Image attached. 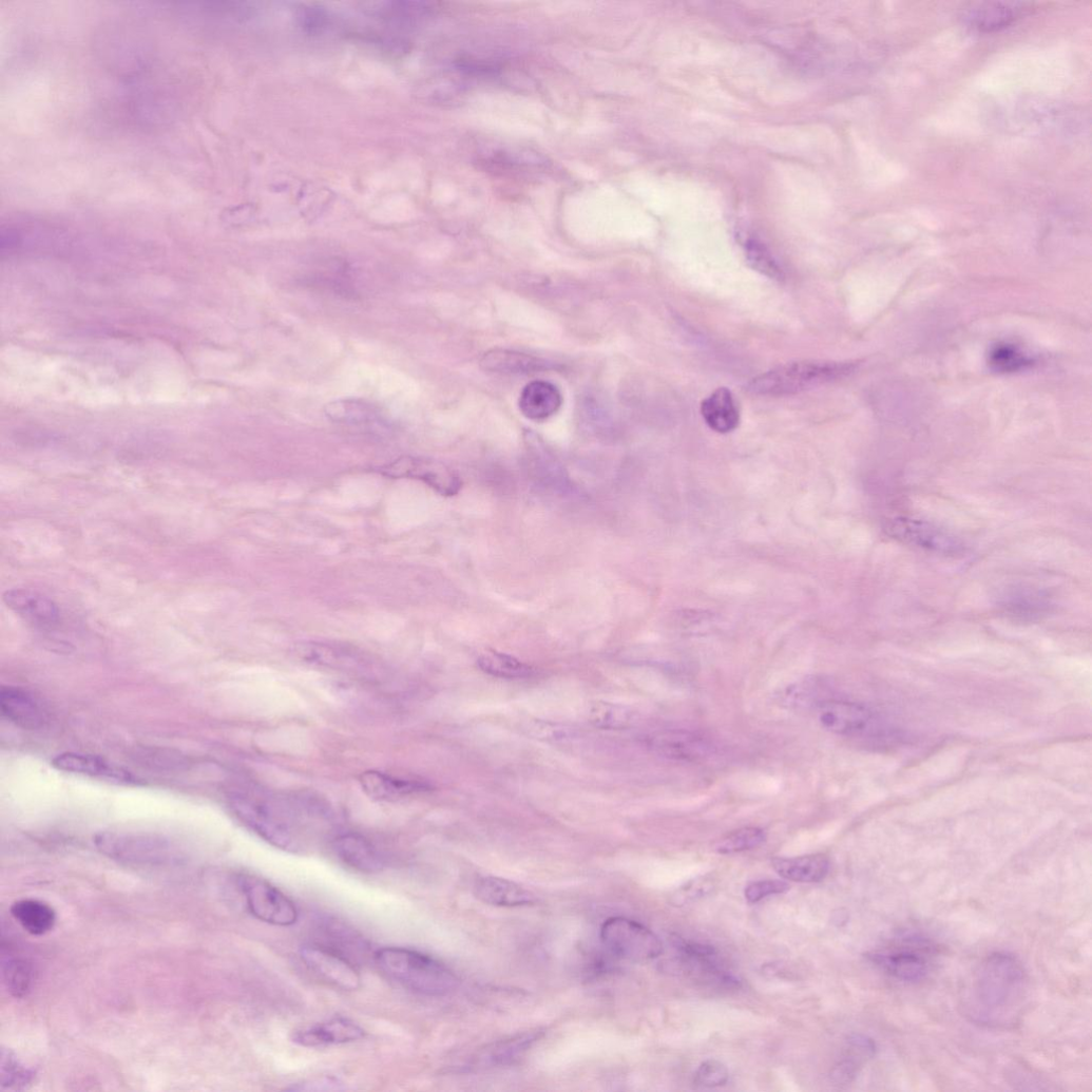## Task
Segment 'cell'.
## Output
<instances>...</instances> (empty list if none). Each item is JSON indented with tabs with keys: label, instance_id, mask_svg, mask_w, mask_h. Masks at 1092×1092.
Listing matches in <instances>:
<instances>
[{
	"label": "cell",
	"instance_id": "cell-13",
	"mask_svg": "<svg viewBox=\"0 0 1092 1092\" xmlns=\"http://www.w3.org/2000/svg\"><path fill=\"white\" fill-rule=\"evenodd\" d=\"M53 767L60 771L88 775L121 784H136L138 779L126 768L98 755L64 752L52 761Z\"/></svg>",
	"mask_w": 1092,
	"mask_h": 1092
},
{
	"label": "cell",
	"instance_id": "cell-26",
	"mask_svg": "<svg viewBox=\"0 0 1092 1092\" xmlns=\"http://www.w3.org/2000/svg\"><path fill=\"white\" fill-rule=\"evenodd\" d=\"M295 652L307 663L336 669L358 670L365 662L355 651L325 644H303L296 647Z\"/></svg>",
	"mask_w": 1092,
	"mask_h": 1092
},
{
	"label": "cell",
	"instance_id": "cell-20",
	"mask_svg": "<svg viewBox=\"0 0 1092 1092\" xmlns=\"http://www.w3.org/2000/svg\"><path fill=\"white\" fill-rule=\"evenodd\" d=\"M332 846L338 858L358 871L375 874L384 868V859L378 848L361 835H341Z\"/></svg>",
	"mask_w": 1092,
	"mask_h": 1092
},
{
	"label": "cell",
	"instance_id": "cell-8",
	"mask_svg": "<svg viewBox=\"0 0 1092 1092\" xmlns=\"http://www.w3.org/2000/svg\"><path fill=\"white\" fill-rule=\"evenodd\" d=\"M817 711L822 727L838 735L883 740L886 734L890 733L885 724L873 711L861 705L827 701L819 703Z\"/></svg>",
	"mask_w": 1092,
	"mask_h": 1092
},
{
	"label": "cell",
	"instance_id": "cell-33",
	"mask_svg": "<svg viewBox=\"0 0 1092 1092\" xmlns=\"http://www.w3.org/2000/svg\"><path fill=\"white\" fill-rule=\"evenodd\" d=\"M633 719L634 714L629 708L611 703H595L589 712L591 724L605 730L627 729L631 726Z\"/></svg>",
	"mask_w": 1092,
	"mask_h": 1092
},
{
	"label": "cell",
	"instance_id": "cell-28",
	"mask_svg": "<svg viewBox=\"0 0 1092 1092\" xmlns=\"http://www.w3.org/2000/svg\"><path fill=\"white\" fill-rule=\"evenodd\" d=\"M539 1031L515 1035L488 1047L481 1060L490 1066H509L522 1058L526 1052L541 1038Z\"/></svg>",
	"mask_w": 1092,
	"mask_h": 1092
},
{
	"label": "cell",
	"instance_id": "cell-22",
	"mask_svg": "<svg viewBox=\"0 0 1092 1092\" xmlns=\"http://www.w3.org/2000/svg\"><path fill=\"white\" fill-rule=\"evenodd\" d=\"M2 976L3 983L13 997L22 999L30 994L34 983L33 966L4 937L2 941Z\"/></svg>",
	"mask_w": 1092,
	"mask_h": 1092
},
{
	"label": "cell",
	"instance_id": "cell-12",
	"mask_svg": "<svg viewBox=\"0 0 1092 1092\" xmlns=\"http://www.w3.org/2000/svg\"><path fill=\"white\" fill-rule=\"evenodd\" d=\"M301 956L311 971L336 986L345 991L360 988L361 977L353 962L340 953L322 944H308L302 947Z\"/></svg>",
	"mask_w": 1092,
	"mask_h": 1092
},
{
	"label": "cell",
	"instance_id": "cell-15",
	"mask_svg": "<svg viewBox=\"0 0 1092 1092\" xmlns=\"http://www.w3.org/2000/svg\"><path fill=\"white\" fill-rule=\"evenodd\" d=\"M649 746L658 754L677 762H700L712 753L708 739L688 731H666L649 739Z\"/></svg>",
	"mask_w": 1092,
	"mask_h": 1092
},
{
	"label": "cell",
	"instance_id": "cell-27",
	"mask_svg": "<svg viewBox=\"0 0 1092 1092\" xmlns=\"http://www.w3.org/2000/svg\"><path fill=\"white\" fill-rule=\"evenodd\" d=\"M13 918L21 927L33 936H44L55 927L57 916L55 911L46 903L24 899L17 901L12 906Z\"/></svg>",
	"mask_w": 1092,
	"mask_h": 1092
},
{
	"label": "cell",
	"instance_id": "cell-30",
	"mask_svg": "<svg viewBox=\"0 0 1092 1092\" xmlns=\"http://www.w3.org/2000/svg\"><path fill=\"white\" fill-rule=\"evenodd\" d=\"M481 671L502 678H524L533 674V668L515 656L488 650L477 659Z\"/></svg>",
	"mask_w": 1092,
	"mask_h": 1092
},
{
	"label": "cell",
	"instance_id": "cell-4",
	"mask_svg": "<svg viewBox=\"0 0 1092 1092\" xmlns=\"http://www.w3.org/2000/svg\"><path fill=\"white\" fill-rule=\"evenodd\" d=\"M96 848L110 859L133 867L161 868L179 863L183 854L171 840L149 832H101Z\"/></svg>",
	"mask_w": 1092,
	"mask_h": 1092
},
{
	"label": "cell",
	"instance_id": "cell-3",
	"mask_svg": "<svg viewBox=\"0 0 1092 1092\" xmlns=\"http://www.w3.org/2000/svg\"><path fill=\"white\" fill-rule=\"evenodd\" d=\"M373 959L386 976L422 996L445 997L459 984L451 969L418 951L384 947L373 954Z\"/></svg>",
	"mask_w": 1092,
	"mask_h": 1092
},
{
	"label": "cell",
	"instance_id": "cell-1",
	"mask_svg": "<svg viewBox=\"0 0 1092 1092\" xmlns=\"http://www.w3.org/2000/svg\"><path fill=\"white\" fill-rule=\"evenodd\" d=\"M1030 996V977L1014 955L996 952L973 970L963 990L962 1009L974 1023L992 1028L1015 1027Z\"/></svg>",
	"mask_w": 1092,
	"mask_h": 1092
},
{
	"label": "cell",
	"instance_id": "cell-40",
	"mask_svg": "<svg viewBox=\"0 0 1092 1092\" xmlns=\"http://www.w3.org/2000/svg\"><path fill=\"white\" fill-rule=\"evenodd\" d=\"M345 1089L343 1083L331 1077L312 1079L287 1088L289 1091H341Z\"/></svg>",
	"mask_w": 1092,
	"mask_h": 1092
},
{
	"label": "cell",
	"instance_id": "cell-19",
	"mask_svg": "<svg viewBox=\"0 0 1092 1092\" xmlns=\"http://www.w3.org/2000/svg\"><path fill=\"white\" fill-rule=\"evenodd\" d=\"M476 898L495 907H524L537 903L534 893L509 879L484 876L474 886Z\"/></svg>",
	"mask_w": 1092,
	"mask_h": 1092
},
{
	"label": "cell",
	"instance_id": "cell-16",
	"mask_svg": "<svg viewBox=\"0 0 1092 1092\" xmlns=\"http://www.w3.org/2000/svg\"><path fill=\"white\" fill-rule=\"evenodd\" d=\"M0 710L8 721L26 730L41 729L47 723L42 704L34 694L19 687L0 690Z\"/></svg>",
	"mask_w": 1092,
	"mask_h": 1092
},
{
	"label": "cell",
	"instance_id": "cell-41",
	"mask_svg": "<svg viewBox=\"0 0 1092 1092\" xmlns=\"http://www.w3.org/2000/svg\"><path fill=\"white\" fill-rule=\"evenodd\" d=\"M530 730L536 737L547 740H561L568 736L569 730L564 729L559 725L549 724L544 722L535 723Z\"/></svg>",
	"mask_w": 1092,
	"mask_h": 1092
},
{
	"label": "cell",
	"instance_id": "cell-2",
	"mask_svg": "<svg viewBox=\"0 0 1092 1092\" xmlns=\"http://www.w3.org/2000/svg\"><path fill=\"white\" fill-rule=\"evenodd\" d=\"M230 807L236 818L264 841L279 849L296 852L303 848L302 821L307 817L304 811L317 805H293L279 799L236 792L230 798Z\"/></svg>",
	"mask_w": 1092,
	"mask_h": 1092
},
{
	"label": "cell",
	"instance_id": "cell-24",
	"mask_svg": "<svg viewBox=\"0 0 1092 1092\" xmlns=\"http://www.w3.org/2000/svg\"><path fill=\"white\" fill-rule=\"evenodd\" d=\"M702 415L716 433L728 434L740 424V413L733 394L727 387L716 389L703 402Z\"/></svg>",
	"mask_w": 1092,
	"mask_h": 1092
},
{
	"label": "cell",
	"instance_id": "cell-25",
	"mask_svg": "<svg viewBox=\"0 0 1092 1092\" xmlns=\"http://www.w3.org/2000/svg\"><path fill=\"white\" fill-rule=\"evenodd\" d=\"M483 370L499 375H530L545 368V362L521 352L492 349L480 360Z\"/></svg>",
	"mask_w": 1092,
	"mask_h": 1092
},
{
	"label": "cell",
	"instance_id": "cell-10",
	"mask_svg": "<svg viewBox=\"0 0 1092 1092\" xmlns=\"http://www.w3.org/2000/svg\"><path fill=\"white\" fill-rule=\"evenodd\" d=\"M378 472L395 479L421 480L446 498L457 495L462 488L459 475L445 464L433 460L404 457L379 467Z\"/></svg>",
	"mask_w": 1092,
	"mask_h": 1092
},
{
	"label": "cell",
	"instance_id": "cell-35",
	"mask_svg": "<svg viewBox=\"0 0 1092 1092\" xmlns=\"http://www.w3.org/2000/svg\"><path fill=\"white\" fill-rule=\"evenodd\" d=\"M990 366L998 371H1018L1030 366L1033 361L1017 347L1010 344H1000L991 350L989 355Z\"/></svg>",
	"mask_w": 1092,
	"mask_h": 1092
},
{
	"label": "cell",
	"instance_id": "cell-37",
	"mask_svg": "<svg viewBox=\"0 0 1092 1092\" xmlns=\"http://www.w3.org/2000/svg\"><path fill=\"white\" fill-rule=\"evenodd\" d=\"M1015 18L1014 9L1010 6L1001 7L997 5L992 8L991 6L985 9H979L973 18V21L980 30H992L1000 28L1001 26L1009 25L1010 22Z\"/></svg>",
	"mask_w": 1092,
	"mask_h": 1092
},
{
	"label": "cell",
	"instance_id": "cell-29",
	"mask_svg": "<svg viewBox=\"0 0 1092 1092\" xmlns=\"http://www.w3.org/2000/svg\"><path fill=\"white\" fill-rule=\"evenodd\" d=\"M849 1055L832 1070V1077L841 1084H848L855 1079L861 1064L871 1058L876 1053L875 1042L862 1035H852L848 1039Z\"/></svg>",
	"mask_w": 1092,
	"mask_h": 1092
},
{
	"label": "cell",
	"instance_id": "cell-34",
	"mask_svg": "<svg viewBox=\"0 0 1092 1092\" xmlns=\"http://www.w3.org/2000/svg\"><path fill=\"white\" fill-rule=\"evenodd\" d=\"M765 841L766 834L763 829L758 827H747L736 830L722 839L716 844L715 849L722 855L740 854L758 848Z\"/></svg>",
	"mask_w": 1092,
	"mask_h": 1092
},
{
	"label": "cell",
	"instance_id": "cell-14",
	"mask_svg": "<svg viewBox=\"0 0 1092 1092\" xmlns=\"http://www.w3.org/2000/svg\"><path fill=\"white\" fill-rule=\"evenodd\" d=\"M3 600L13 612L36 628L53 629L60 622L58 607L37 591L8 590L4 593Z\"/></svg>",
	"mask_w": 1092,
	"mask_h": 1092
},
{
	"label": "cell",
	"instance_id": "cell-7",
	"mask_svg": "<svg viewBox=\"0 0 1092 1092\" xmlns=\"http://www.w3.org/2000/svg\"><path fill=\"white\" fill-rule=\"evenodd\" d=\"M604 945L616 957L631 962L651 961L663 954L659 938L645 925L624 917L608 919L601 927Z\"/></svg>",
	"mask_w": 1092,
	"mask_h": 1092
},
{
	"label": "cell",
	"instance_id": "cell-32",
	"mask_svg": "<svg viewBox=\"0 0 1092 1092\" xmlns=\"http://www.w3.org/2000/svg\"><path fill=\"white\" fill-rule=\"evenodd\" d=\"M323 928L326 938L331 942V945L325 946L340 953L351 961L350 956L352 955H365L367 945L364 939L343 923L329 919L324 921Z\"/></svg>",
	"mask_w": 1092,
	"mask_h": 1092
},
{
	"label": "cell",
	"instance_id": "cell-9",
	"mask_svg": "<svg viewBox=\"0 0 1092 1092\" xmlns=\"http://www.w3.org/2000/svg\"><path fill=\"white\" fill-rule=\"evenodd\" d=\"M250 914L257 920L274 926L287 927L298 920L294 904L283 893L257 876L240 874L236 877Z\"/></svg>",
	"mask_w": 1092,
	"mask_h": 1092
},
{
	"label": "cell",
	"instance_id": "cell-39",
	"mask_svg": "<svg viewBox=\"0 0 1092 1092\" xmlns=\"http://www.w3.org/2000/svg\"><path fill=\"white\" fill-rule=\"evenodd\" d=\"M789 889V885L781 880H762L749 884L745 889V898L748 903L756 904L762 900Z\"/></svg>",
	"mask_w": 1092,
	"mask_h": 1092
},
{
	"label": "cell",
	"instance_id": "cell-18",
	"mask_svg": "<svg viewBox=\"0 0 1092 1092\" xmlns=\"http://www.w3.org/2000/svg\"><path fill=\"white\" fill-rule=\"evenodd\" d=\"M359 782L368 798L380 802H399L432 789L426 782L397 778L377 770L362 772Z\"/></svg>",
	"mask_w": 1092,
	"mask_h": 1092
},
{
	"label": "cell",
	"instance_id": "cell-38",
	"mask_svg": "<svg viewBox=\"0 0 1092 1092\" xmlns=\"http://www.w3.org/2000/svg\"><path fill=\"white\" fill-rule=\"evenodd\" d=\"M729 1079L727 1067L719 1060H707L700 1067L696 1073V1084L702 1087L714 1088L725 1085Z\"/></svg>",
	"mask_w": 1092,
	"mask_h": 1092
},
{
	"label": "cell",
	"instance_id": "cell-23",
	"mask_svg": "<svg viewBox=\"0 0 1092 1092\" xmlns=\"http://www.w3.org/2000/svg\"><path fill=\"white\" fill-rule=\"evenodd\" d=\"M772 867L782 877L790 881L815 883L823 881L830 869L829 859L824 855H810L798 858H774Z\"/></svg>",
	"mask_w": 1092,
	"mask_h": 1092
},
{
	"label": "cell",
	"instance_id": "cell-5",
	"mask_svg": "<svg viewBox=\"0 0 1092 1092\" xmlns=\"http://www.w3.org/2000/svg\"><path fill=\"white\" fill-rule=\"evenodd\" d=\"M938 956V945L932 939L919 933L905 932L867 957L889 977L914 983L931 974Z\"/></svg>",
	"mask_w": 1092,
	"mask_h": 1092
},
{
	"label": "cell",
	"instance_id": "cell-36",
	"mask_svg": "<svg viewBox=\"0 0 1092 1092\" xmlns=\"http://www.w3.org/2000/svg\"><path fill=\"white\" fill-rule=\"evenodd\" d=\"M747 257L752 268L770 279L781 280L783 272L769 252L758 243H750L747 247Z\"/></svg>",
	"mask_w": 1092,
	"mask_h": 1092
},
{
	"label": "cell",
	"instance_id": "cell-11",
	"mask_svg": "<svg viewBox=\"0 0 1092 1092\" xmlns=\"http://www.w3.org/2000/svg\"><path fill=\"white\" fill-rule=\"evenodd\" d=\"M887 532L905 544L938 554L956 555L964 550L956 536L922 520L897 518L889 522Z\"/></svg>",
	"mask_w": 1092,
	"mask_h": 1092
},
{
	"label": "cell",
	"instance_id": "cell-17",
	"mask_svg": "<svg viewBox=\"0 0 1092 1092\" xmlns=\"http://www.w3.org/2000/svg\"><path fill=\"white\" fill-rule=\"evenodd\" d=\"M365 1036L366 1032L353 1021L336 1018L296 1031L291 1040L303 1048H324L356 1042Z\"/></svg>",
	"mask_w": 1092,
	"mask_h": 1092
},
{
	"label": "cell",
	"instance_id": "cell-31",
	"mask_svg": "<svg viewBox=\"0 0 1092 1092\" xmlns=\"http://www.w3.org/2000/svg\"><path fill=\"white\" fill-rule=\"evenodd\" d=\"M35 1078V1069L23 1062L13 1050L3 1048L0 1055V1083L3 1090H26Z\"/></svg>",
	"mask_w": 1092,
	"mask_h": 1092
},
{
	"label": "cell",
	"instance_id": "cell-21",
	"mask_svg": "<svg viewBox=\"0 0 1092 1092\" xmlns=\"http://www.w3.org/2000/svg\"><path fill=\"white\" fill-rule=\"evenodd\" d=\"M562 395L553 383L536 380L522 390L519 401L521 414L529 420L542 422L556 415L562 406Z\"/></svg>",
	"mask_w": 1092,
	"mask_h": 1092
},
{
	"label": "cell",
	"instance_id": "cell-6",
	"mask_svg": "<svg viewBox=\"0 0 1092 1092\" xmlns=\"http://www.w3.org/2000/svg\"><path fill=\"white\" fill-rule=\"evenodd\" d=\"M852 363L828 361L792 362L753 378L747 390L760 396H787L832 382L850 373Z\"/></svg>",
	"mask_w": 1092,
	"mask_h": 1092
}]
</instances>
